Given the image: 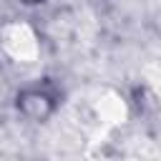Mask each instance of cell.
Masks as SVG:
<instances>
[{
  "mask_svg": "<svg viewBox=\"0 0 161 161\" xmlns=\"http://www.w3.org/2000/svg\"><path fill=\"white\" fill-rule=\"evenodd\" d=\"M28 3H35V0H28Z\"/></svg>",
  "mask_w": 161,
  "mask_h": 161,
  "instance_id": "1",
  "label": "cell"
}]
</instances>
